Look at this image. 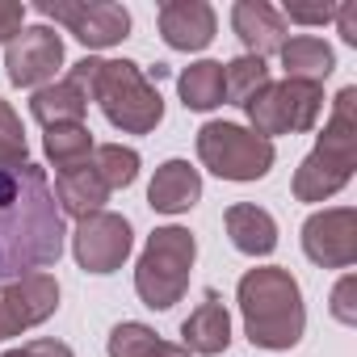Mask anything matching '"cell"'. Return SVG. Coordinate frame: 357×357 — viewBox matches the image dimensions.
I'll return each mask as SVG.
<instances>
[{
    "mask_svg": "<svg viewBox=\"0 0 357 357\" xmlns=\"http://www.w3.org/2000/svg\"><path fill=\"white\" fill-rule=\"evenodd\" d=\"M63 215L38 164L0 168V282L47 273L63 257Z\"/></svg>",
    "mask_w": 357,
    "mask_h": 357,
    "instance_id": "6da1fadb",
    "label": "cell"
},
{
    "mask_svg": "<svg viewBox=\"0 0 357 357\" xmlns=\"http://www.w3.org/2000/svg\"><path fill=\"white\" fill-rule=\"evenodd\" d=\"M236 303L244 315V336L257 349H294L307 332V303L290 269L282 265H261L248 269L236 286Z\"/></svg>",
    "mask_w": 357,
    "mask_h": 357,
    "instance_id": "7a4b0ae2",
    "label": "cell"
},
{
    "mask_svg": "<svg viewBox=\"0 0 357 357\" xmlns=\"http://www.w3.org/2000/svg\"><path fill=\"white\" fill-rule=\"evenodd\" d=\"M353 168H357V89L344 84L332 97V114L324 122V135L294 168L290 190L298 202H328L353 181Z\"/></svg>",
    "mask_w": 357,
    "mask_h": 357,
    "instance_id": "3957f363",
    "label": "cell"
},
{
    "mask_svg": "<svg viewBox=\"0 0 357 357\" xmlns=\"http://www.w3.org/2000/svg\"><path fill=\"white\" fill-rule=\"evenodd\" d=\"M89 101H97L105 122L122 135H151L164 122L160 89L130 59H101L89 84Z\"/></svg>",
    "mask_w": 357,
    "mask_h": 357,
    "instance_id": "277c9868",
    "label": "cell"
},
{
    "mask_svg": "<svg viewBox=\"0 0 357 357\" xmlns=\"http://www.w3.org/2000/svg\"><path fill=\"white\" fill-rule=\"evenodd\" d=\"M194 261H198V240L190 227H176V223L155 227L135 265V294L143 298V307L168 311L181 303L194 278Z\"/></svg>",
    "mask_w": 357,
    "mask_h": 357,
    "instance_id": "5b68a950",
    "label": "cell"
},
{
    "mask_svg": "<svg viewBox=\"0 0 357 357\" xmlns=\"http://www.w3.org/2000/svg\"><path fill=\"white\" fill-rule=\"evenodd\" d=\"M198 160L202 168H211L219 181H261L269 176L278 147L261 135H252L240 122H206L198 130Z\"/></svg>",
    "mask_w": 357,
    "mask_h": 357,
    "instance_id": "8992f818",
    "label": "cell"
},
{
    "mask_svg": "<svg viewBox=\"0 0 357 357\" xmlns=\"http://www.w3.org/2000/svg\"><path fill=\"white\" fill-rule=\"evenodd\" d=\"M248 130L261 139H278V135H307L315 130L319 114H324V84L311 80H269L248 105Z\"/></svg>",
    "mask_w": 357,
    "mask_h": 357,
    "instance_id": "52a82bcc",
    "label": "cell"
},
{
    "mask_svg": "<svg viewBox=\"0 0 357 357\" xmlns=\"http://www.w3.org/2000/svg\"><path fill=\"white\" fill-rule=\"evenodd\" d=\"M38 13L59 22L89 51H109L130 38V13L118 0H38Z\"/></svg>",
    "mask_w": 357,
    "mask_h": 357,
    "instance_id": "ba28073f",
    "label": "cell"
},
{
    "mask_svg": "<svg viewBox=\"0 0 357 357\" xmlns=\"http://www.w3.org/2000/svg\"><path fill=\"white\" fill-rule=\"evenodd\" d=\"M59 311V282L55 273H22L0 282V344L47 324Z\"/></svg>",
    "mask_w": 357,
    "mask_h": 357,
    "instance_id": "9c48e42d",
    "label": "cell"
},
{
    "mask_svg": "<svg viewBox=\"0 0 357 357\" xmlns=\"http://www.w3.org/2000/svg\"><path fill=\"white\" fill-rule=\"evenodd\" d=\"M130 248H135V231L114 211H97V215L80 219L76 231H72V257H76V265L84 273H97V278L122 269L126 257H130Z\"/></svg>",
    "mask_w": 357,
    "mask_h": 357,
    "instance_id": "30bf717a",
    "label": "cell"
},
{
    "mask_svg": "<svg viewBox=\"0 0 357 357\" xmlns=\"http://www.w3.org/2000/svg\"><path fill=\"white\" fill-rule=\"evenodd\" d=\"M303 252L319 269H349L357 261V211L324 206L303 223Z\"/></svg>",
    "mask_w": 357,
    "mask_h": 357,
    "instance_id": "8fae6325",
    "label": "cell"
},
{
    "mask_svg": "<svg viewBox=\"0 0 357 357\" xmlns=\"http://www.w3.org/2000/svg\"><path fill=\"white\" fill-rule=\"evenodd\" d=\"M63 68V38L51 26H26L5 47V72L17 89H43Z\"/></svg>",
    "mask_w": 357,
    "mask_h": 357,
    "instance_id": "7c38bea8",
    "label": "cell"
},
{
    "mask_svg": "<svg viewBox=\"0 0 357 357\" xmlns=\"http://www.w3.org/2000/svg\"><path fill=\"white\" fill-rule=\"evenodd\" d=\"M155 22H160V38L172 51H206L219 34V17L206 0H164Z\"/></svg>",
    "mask_w": 357,
    "mask_h": 357,
    "instance_id": "4fadbf2b",
    "label": "cell"
},
{
    "mask_svg": "<svg viewBox=\"0 0 357 357\" xmlns=\"http://www.w3.org/2000/svg\"><path fill=\"white\" fill-rule=\"evenodd\" d=\"M231 30L244 43V55H257V59L278 55L282 43L290 38L282 13L269 5V0H236L231 5Z\"/></svg>",
    "mask_w": 357,
    "mask_h": 357,
    "instance_id": "5bb4252c",
    "label": "cell"
},
{
    "mask_svg": "<svg viewBox=\"0 0 357 357\" xmlns=\"http://www.w3.org/2000/svg\"><path fill=\"white\" fill-rule=\"evenodd\" d=\"M202 198V172L190 160H164L147 185V206L160 215H185Z\"/></svg>",
    "mask_w": 357,
    "mask_h": 357,
    "instance_id": "9a60e30c",
    "label": "cell"
},
{
    "mask_svg": "<svg viewBox=\"0 0 357 357\" xmlns=\"http://www.w3.org/2000/svg\"><path fill=\"white\" fill-rule=\"evenodd\" d=\"M181 344L194 357H219L231 344V315L219 303L215 290H206V298L198 303V311H190V319L181 324Z\"/></svg>",
    "mask_w": 357,
    "mask_h": 357,
    "instance_id": "2e32d148",
    "label": "cell"
},
{
    "mask_svg": "<svg viewBox=\"0 0 357 357\" xmlns=\"http://www.w3.org/2000/svg\"><path fill=\"white\" fill-rule=\"evenodd\" d=\"M51 194H55L59 215H72L76 223L89 219V215H97V211H105V202H109V190H105L101 176H97L93 160L80 164V168L55 172V190H51Z\"/></svg>",
    "mask_w": 357,
    "mask_h": 357,
    "instance_id": "e0dca14e",
    "label": "cell"
},
{
    "mask_svg": "<svg viewBox=\"0 0 357 357\" xmlns=\"http://www.w3.org/2000/svg\"><path fill=\"white\" fill-rule=\"evenodd\" d=\"M223 223H227L231 244H236L244 257H269V252L278 248V219H273L265 206L236 202V206H227Z\"/></svg>",
    "mask_w": 357,
    "mask_h": 357,
    "instance_id": "ac0fdd59",
    "label": "cell"
},
{
    "mask_svg": "<svg viewBox=\"0 0 357 357\" xmlns=\"http://www.w3.org/2000/svg\"><path fill=\"white\" fill-rule=\"evenodd\" d=\"M278 59L286 68V80H311V84H324L332 76V68H336V51L324 38H315V34L286 38L282 51H278Z\"/></svg>",
    "mask_w": 357,
    "mask_h": 357,
    "instance_id": "d6986e66",
    "label": "cell"
},
{
    "mask_svg": "<svg viewBox=\"0 0 357 357\" xmlns=\"http://www.w3.org/2000/svg\"><path fill=\"white\" fill-rule=\"evenodd\" d=\"M30 114L43 122V130H51V126H68V122H84V114H89V97L63 76L59 84H43V89H34V97H30Z\"/></svg>",
    "mask_w": 357,
    "mask_h": 357,
    "instance_id": "ffe728a7",
    "label": "cell"
},
{
    "mask_svg": "<svg viewBox=\"0 0 357 357\" xmlns=\"http://www.w3.org/2000/svg\"><path fill=\"white\" fill-rule=\"evenodd\" d=\"M176 93H181V105L194 109V114H211L219 109L227 97H223V63L219 59H198L190 63L181 76H176Z\"/></svg>",
    "mask_w": 357,
    "mask_h": 357,
    "instance_id": "44dd1931",
    "label": "cell"
},
{
    "mask_svg": "<svg viewBox=\"0 0 357 357\" xmlns=\"http://www.w3.org/2000/svg\"><path fill=\"white\" fill-rule=\"evenodd\" d=\"M93 130L84 122H68V126H51L43 135V151H47V164L55 172H68V168H80L93 160Z\"/></svg>",
    "mask_w": 357,
    "mask_h": 357,
    "instance_id": "7402d4cb",
    "label": "cell"
},
{
    "mask_svg": "<svg viewBox=\"0 0 357 357\" xmlns=\"http://www.w3.org/2000/svg\"><path fill=\"white\" fill-rule=\"evenodd\" d=\"M265 84H269V63H265V59H257V55H240V59L223 63V97H227L231 105L244 109Z\"/></svg>",
    "mask_w": 357,
    "mask_h": 357,
    "instance_id": "603a6c76",
    "label": "cell"
},
{
    "mask_svg": "<svg viewBox=\"0 0 357 357\" xmlns=\"http://www.w3.org/2000/svg\"><path fill=\"white\" fill-rule=\"evenodd\" d=\"M139 164H143V160H139L135 147H122V143H97V147H93V168H97V176L105 181L109 194L135 185Z\"/></svg>",
    "mask_w": 357,
    "mask_h": 357,
    "instance_id": "cb8c5ba5",
    "label": "cell"
},
{
    "mask_svg": "<svg viewBox=\"0 0 357 357\" xmlns=\"http://www.w3.org/2000/svg\"><path fill=\"white\" fill-rule=\"evenodd\" d=\"M22 164H30L26 126L17 118V109L0 97V168H22Z\"/></svg>",
    "mask_w": 357,
    "mask_h": 357,
    "instance_id": "d4e9b609",
    "label": "cell"
},
{
    "mask_svg": "<svg viewBox=\"0 0 357 357\" xmlns=\"http://www.w3.org/2000/svg\"><path fill=\"white\" fill-rule=\"evenodd\" d=\"M155 344H160L155 328H147V324H139V319H122V324L109 332L105 353H109V357H151Z\"/></svg>",
    "mask_w": 357,
    "mask_h": 357,
    "instance_id": "484cf974",
    "label": "cell"
},
{
    "mask_svg": "<svg viewBox=\"0 0 357 357\" xmlns=\"http://www.w3.org/2000/svg\"><path fill=\"white\" fill-rule=\"evenodd\" d=\"M328 311H332V319L344 324V328L357 324V278H353V273H344V278L332 286V303H328Z\"/></svg>",
    "mask_w": 357,
    "mask_h": 357,
    "instance_id": "4316f807",
    "label": "cell"
},
{
    "mask_svg": "<svg viewBox=\"0 0 357 357\" xmlns=\"http://www.w3.org/2000/svg\"><path fill=\"white\" fill-rule=\"evenodd\" d=\"M0 357H76V353H72V344H63V340L38 336V340H26V344H17V349H9V353H0Z\"/></svg>",
    "mask_w": 357,
    "mask_h": 357,
    "instance_id": "83f0119b",
    "label": "cell"
},
{
    "mask_svg": "<svg viewBox=\"0 0 357 357\" xmlns=\"http://www.w3.org/2000/svg\"><path fill=\"white\" fill-rule=\"evenodd\" d=\"M282 22H298V26H328L336 17V5H286L278 9Z\"/></svg>",
    "mask_w": 357,
    "mask_h": 357,
    "instance_id": "f1b7e54d",
    "label": "cell"
},
{
    "mask_svg": "<svg viewBox=\"0 0 357 357\" xmlns=\"http://www.w3.org/2000/svg\"><path fill=\"white\" fill-rule=\"evenodd\" d=\"M26 30V5L22 0H0V43H13Z\"/></svg>",
    "mask_w": 357,
    "mask_h": 357,
    "instance_id": "f546056e",
    "label": "cell"
},
{
    "mask_svg": "<svg viewBox=\"0 0 357 357\" xmlns=\"http://www.w3.org/2000/svg\"><path fill=\"white\" fill-rule=\"evenodd\" d=\"M336 30L344 38V47H357V0H344V5H336Z\"/></svg>",
    "mask_w": 357,
    "mask_h": 357,
    "instance_id": "4dcf8cb0",
    "label": "cell"
},
{
    "mask_svg": "<svg viewBox=\"0 0 357 357\" xmlns=\"http://www.w3.org/2000/svg\"><path fill=\"white\" fill-rule=\"evenodd\" d=\"M151 357H194V353H190V349H185V344H168V340H160V344H155V353H151Z\"/></svg>",
    "mask_w": 357,
    "mask_h": 357,
    "instance_id": "1f68e13d",
    "label": "cell"
}]
</instances>
